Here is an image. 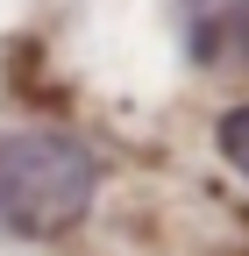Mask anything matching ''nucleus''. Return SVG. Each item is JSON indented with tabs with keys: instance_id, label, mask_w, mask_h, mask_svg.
Segmentation results:
<instances>
[{
	"instance_id": "obj_1",
	"label": "nucleus",
	"mask_w": 249,
	"mask_h": 256,
	"mask_svg": "<svg viewBox=\"0 0 249 256\" xmlns=\"http://www.w3.org/2000/svg\"><path fill=\"white\" fill-rule=\"evenodd\" d=\"M100 164L72 136H43V128H8L0 136V228L14 235H64L92 206Z\"/></svg>"
},
{
	"instance_id": "obj_2",
	"label": "nucleus",
	"mask_w": 249,
	"mask_h": 256,
	"mask_svg": "<svg viewBox=\"0 0 249 256\" xmlns=\"http://www.w3.org/2000/svg\"><path fill=\"white\" fill-rule=\"evenodd\" d=\"M214 150H221L228 164L249 178V107H228L221 121H214Z\"/></svg>"
}]
</instances>
